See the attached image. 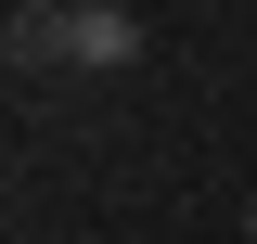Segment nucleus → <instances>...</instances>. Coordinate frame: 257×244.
I'll return each instance as SVG.
<instances>
[{
  "label": "nucleus",
  "instance_id": "obj_1",
  "mask_svg": "<svg viewBox=\"0 0 257 244\" xmlns=\"http://www.w3.org/2000/svg\"><path fill=\"white\" fill-rule=\"evenodd\" d=\"M0 52L26 77L39 64H142V13H116V0H13Z\"/></svg>",
  "mask_w": 257,
  "mask_h": 244
}]
</instances>
